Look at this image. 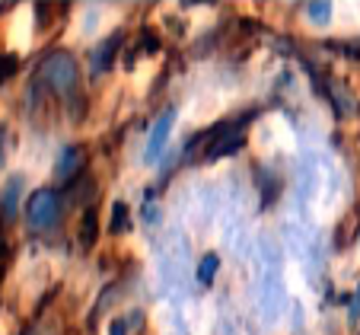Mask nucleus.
Here are the masks:
<instances>
[{"label":"nucleus","instance_id":"1","mask_svg":"<svg viewBox=\"0 0 360 335\" xmlns=\"http://www.w3.org/2000/svg\"><path fill=\"white\" fill-rule=\"evenodd\" d=\"M265 259H262V278H259V307L265 313V322H274L281 316L284 303V281H281V253L274 243H262Z\"/></svg>","mask_w":360,"mask_h":335},{"label":"nucleus","instance_id":"2","mask_svg":"<svg viewBox=\"0 0 360 335\" xmlns=\"http://www.w3.org/2000/svg\"><path fill=\"white\" fill-rule=\"evenodd\" d=\"M39 77L55 89L58 96H74L77 83H80V68L68 51H51L45 61L39 64Z\"/></svg>","mask_w":360,"mask_h":335},{"label":"nucleus","instance_id":"3","mask_svg":"<svg viewBox=\"0 0 360 335\" xmlns=\"http://www.w3.org/2000/svg\"><path fill=\"white\" fill-rule=\"evenodd\" d=\"M207 147H204L201 157L204 160H220V157H233L236 151H243L245 144V118L243 122H224L214 125L211 131H201Z\"/></svg>","mask_w":360,"mask_h":335},{"label":"nucleus","instance_id":"4","mask_svg":"<svg viewBox=\"0 0 360 335\" xmlns=\"http://www.w3.org/2000/svg\"><path fill=\"white\" fill-rule=\"evenodd\" d=\"M61 191H55V189H39V191H32L29 195V201H26V224H29V230H39V233H45V230H51V227L58 224V217H61Z\"/></svg>","mask_w":360,"mask_h":335},{"label":"nucleus","instance_id":"5","mask_svg":"<svg viewBox=\"0 0 360 335\" xmlns=\"http://www.w3.org/2000/svg\"><path fill=\"white\" fill-rule=\"evenodd\" d=\"M172 125H176V109H166L163 115L153 122V128H150V134H147V151H143V160H147V163H157V157L163 153L166 141H169Z\"/></svg>","mask_w":360,"mask_h":335},{"label":"nucleus","instance_id":"6","mask_svg":"<svg viewBox=\"0 0 360 335\" xmlns=\"http://www.w3.org/2000/svg\"><path fill=\"white\" fill-rule=\"evenodd\" d=\"M83 166H86V153H83V147H64V153H61V160H58V166H55V182L58 185H68V182H74L77 176L83 172Z\"/></svg>","mask_w":360,"mask_h":335},{"label":"nucleus","instance_id":"7","mask_svg":"<svg viewBox=\"0 0 360 335\" xmlns=\"http://www.w3.org/2000/svg\"><path fill=\"white\" fill-rule=\"evenodd\" d=\"M20 195H22V176H10V182L0 189V220H13L20 214Z\"/></svg>","mask_w":360,"mask_h":335},{"label":"nucleus","instance_id":"8","mask_svg":"<svg viewBox=\"0 0 360 335\" xmlns=\"http://www.w3.org/2000/svg\"><path fill=\"white\" fill-rule=\"evenodd\" d=\"M326 93H328V99H332V106H335V115H357V99H354L351 93H347V87L345 83H328L326 87Z\"/></svg>","mask_w":360,"mask_h":335},{"label":"nucleus","instance_id":"9","mask_svg":"<svg viewBox=\"0 0 360 335\" xmlns=\"http://www.w3.org/2000/svg\"><path fill=\"white\" fill-rule=\"evenodd\" d=\"M118 45H122V32H115L112 39H102V42H99V48L93 51V70H96V74H99V70H105V68L112 64V58H115Z\"/></svg>","mask_w":360,"mask_h":335},{"label":"nucleus","instance_id":"10","mask_svg":"<svg viewBox=\"0 0 360 335\" xmlns=\"http://www.w3.org/2000/svg\"><path fill=\"white\" fill-rule=\"evenodd\" d=\"M217 268H220V255L217 253H207L201 262H198V284H211L214 278H217Z\"/></svg>","mask_w":360,"mask_h":335},{"label":"nucleus","instance_id":"11","mask_svg":"<svg viewBox=\"0 0 360 335\" xmlns=\"http://www.w3.org/2000/svg\"><path fill=\"white\" fill-rule=\"evenodd\" d=\"M83 224H80V246L83 249H93V243H96V208H83Z\"/></svg>","mask_w":360,"mask_h":335},{"label":"nucleus","instance_id":"12","mask_svg":"<svg viewBox=\"0 0 360 335\" xmlns=\"http://www.w3.org/2000/svg\"><path fill=\"white\" fill-rule=\"evenodd\" d=\"M143 326V313L134 310V313L122 316V320H112V335H128V332H137Z\"/></svg>","mask_w":360,"mask_h":335},{"label":"nucleus","instance_id":"13","mask_svg":"<svg viewBox=\"0 0 360 335\" xmlns=\"http://www.w3.org/2000/svg\"><path fill=\"white\" fill-rule=\"evenodd\" d=\"M306 16H309L316 26H326V23L332 20V4H326V0H319V4H309V7H306Z\"/></svg>","mask_w":360,"mask_h":335},{"label":"nucleus","instance_id":"14","mask_svg":"<svg viewBox=\"0 0 360 335\" xmlns=\"http://www.w3.org/2000/svg\"><path fill=\"white\" fill-rule=\"evenodd\" d=\"M124 227H128V205H124V201H115V205H112V227L109 230L122 233Z\"/></svg>","mask_w":360,"mask_h":335},{"label":"nucleus","instance_id":"15","mask_svg":"<svg viewBox=\"0 0 360 335\" xmlns=\"http://www.w3.org/2000/svg\"><path fill=\"white\" fill-rule=\"evenodd\" d=\"M16 68H20V61L13 55H0V83H7L16 74Z\"/></svg>","mask_w":360,"mask_h":335},{"label":"nucleus","instance_id":"16","mask_svg":"<svg viewBox=\"0 0 360 335\" xmlns=\"http://www.w3.org/2000/svg\"><path fill=\"white\" fill-rule=\"evenodd\" d=\"M347 322H351V326L360 322V287H357V294H354V301H351V310H347Z\"/></svg>","mask_w":360,"mask_h":335},{"label":"nucleus","instance_id":"17","mask_svg":"<svg viewBox=\"0 0 360 335\" xmlns=\"http://www.w3.org/2000/svg\"><path fill=\"white\" fill-rule=\"evenodd\" d=\"M341 51H347V55L354 58V61H360V39H354V42H341Z\"/></svg>","mask_w":360,"mask_h":335},{"label":"nucleus","instance_id":"18","mask_svg":"<svg viewBox=\"0 0 360 335\" xmlns=\"http://www.w3.org/2000/svg\"><path fill=\"white\" fill-rule=\"evenodd\" d=\"M7 268H10V249L0 243V281H4V274H7Z\"/></svg>","mask_w":360,"mask_h":335},{"label":"nucleus","instance_id":"19","mask_svg":"<svg viewBox=\"0 0 360 335\" xmlns=\"http://www.w3.org/2000/svg\"><path fill=\"white\" fill-rule=\"evenodd\" d=\"M4 157H7V131L0 125V166H4Z\"/></svg>","mask_w":360,"mask_h":335}]
</instances>
